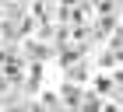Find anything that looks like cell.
Instances as JSON below:
<instances>
[{
	"instance_id": "1",
	"label": "cell",
	"mask_w": 123,
	"mask_h": 112,
	"mask_svg": "<svg viewBox=\"0 0 123 112\" xmlns=\"http://www.w3.org/2000/svg\"><path fill=\"white\" fill-rule=\"evenodd\" d=\"M113 88H116V81L109 74H98V77H95V95H113Z\"/></svg>"
},
{
	"instance_id": "2",
	"label": "cell",
	"mask_w": 123,
	"mask_h": 112,
	"mask_svg": "<svg viewBox=\"0 0 123 112\" xmlns=\"http://www.w3.org/2000/svg\"><path fill=\"white\" fill-rule=\"evenodd\" d=\"M63 102L70 105V109H77V102H81V91H77L74 84H63Z\"/></svg>"
}]
</instances>
